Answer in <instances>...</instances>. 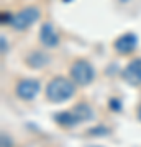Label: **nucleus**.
<instances>
[{
  "mask_svg": "<svg viewBox=\"0 0 141 147\" xmlns=\"http://www.w3.org/2000/svg\"><path fill=\"white\" fill-rule=\"evenodd\" d=\"M76 93V84L64 77H54L46 85V98L51 103H64Z\"/></svg>",
  "mask_w": 141,
  "mask_h": 147,
  "instance_id": "1",
  "label": "nucleus"
},
{
  "mask_svg": "<svg viewBox=\"0 0 141 147\" xmlns=\"http://www.w3.org/2000/svg\"><path fill=\"white\" fill-rule=\"evenodd\" d=\"M69 74H71V79H72L74 84L80 85V87L92 84V80L95 79L94 65H92L89 61H84V59H77V61L71 65Z\"/></svg>",
  "mask_w": 141,
  "mask_h": 147,
  "instance_id": "2",
  "label": "nucleus"
},
{
  "mask_svg": "<svg viewBox=\"0 0 141 147\" xmlns=\"http://www.w3.org/2000/svg\"><path fill=\"white\" fill-rule=\"evenodd\" d=\"M38 18H40V8L38 7H26V8H23L21 11H18L13 16L10 25L16 31H23V30L31 26Z\"/></svg>",
  "mask_w": 141,
  "mask_h": 147,
  "instance_id": "3",
  "label": "nucleus"
},
{
  "mask_svg": "<svg viewBox=\"0 0 141 147\" xmlns=\"http://www.w3.org/2000/svg\"><path fill=\"white\" fill-rule=\"evenodd\" d=\"M40 80L36 79H25V80H20L15 87V93L18 98L25 101H30V100H35L36 95L40 93Z\"/></svg>",
  "mask_w": 141,
  "mask_h": 147,
  "instance_id": "4",
  "label": "nucleus"
},
{
  "mask_svg": "<svg viewBox=\"0 0 141 147\" xmlns=\"http://www.w3.org/2000/svg\"><path fill=\"white\" fill-rule=\"evenodd\" d=\"M123 79L130 85H140L141 84V57H136L125 65L123 69Z\"/></svg>",
  "mask_w": 141,
  "mask_h": 147,
  "instance_id": "5",
  "label": "nucleus"
},
{
  "mask_svg": "<svg viewBox=\"0 0 141 147\" xmlns=\"http://www.w3.org/2000/svg\"><path fill=\"white\" fill-rule=\"evenodd\" d=\"M136 46H138V36L133 34V33L121 34V36L116 38L115 42H113V49H115L118 54H130L136 49Z\"/></svg>",
  "mask_w": 141,
  "mask_h": 147,
  "instance_id": "6",
  "label": "nucleus"
},
{
  "mask_svg": "<svg viewBox=\"0 0 141 147\" xmlns=\"http://www.w3.org/2000/svg\"><path fill=\"white\" fill-rule=\"evenodd\" d=\"M40 41L46 47H56L59 44V34L51 23H44L40 31Z\"/></svg>",
  "mask_w": 141,
  "mask_h": 147,
  "instance_id": "7",
  "label": "nucleus"
},
{
  "mask_svg": "<svg viewBox=\"0 0 141 147\" xmlns=\"http://www.w3.org/2000/svg\"><path fill=\"white\" fill-rule=\"evenodd\" d=\"M49 62V56H46L41 51H33L26 56V64L33 69H41Z\"/></svg>",
  "mask_w": 141,
  "mask_h": 147,
  "instance_id": "8",
  "label": "nucleus"
},
{
  "mask_svg": "<svg viewBox=\"0 0 141 147\" xmlns=\"http://www.w3.org/2000/svg\"><path fill=\"white\" fill-rule=\"evenodd\" d=\"M71 111H72L74 116L77 118L79 123H84V121H90L92 118H94V111H92V108H90L87 103H77V105L74 106Z\"/></svg>",
  "mask_w": 141,
  "mask_h": 147,
  "instance_id": "9",
  "label": "nucleus"
},
{
  "mask_svg": "<svg viewBox=\"0 0 141 147\" xmlns=\"http://www.w3.org/2000/svg\"><path fill=\"white\" fill-rule=\"evenodd\" d=\"M54 119L58 121L61 126H66V127H71V126H77L79 121L77 118L74 116V113L71 110L69 111H63V113H59V115L54 116Z\"/></svg>",
  "mask_w": 141,
  "mask_h": 147,
  "instance_id": "10",
  "label": "nucleus"
},
{
  "mask_svg": "<svg viewBox=\"0 0 141 147\" xmlns=\"http://www.w3.org/2000/svg\"><path fill=\"white\" fill-rule=\"evenodd\" d=\"M7 41H5V36H2V53L5 54V51H7Z\"/></svg>",
  "mask_w": 141,
  "mask_h": 147,
  "instance_id": "11",
  "label": "nucleus"
},
{
  "mask_svg": "<svg viewBox=\"0 0 141 147\" xmlns=\"http://www.w3.org/2000/svg\"><path fill=\"white\" fill-rule=\"evenodd\" d=\"M138 119L141 121V105H140V108H138Z\"/></svg>",
  "mask_w": 141,
  "mask_h": 147,
  "instance_id": "12",
  "label": "nucleus"
}]
</instances>
